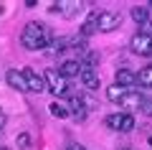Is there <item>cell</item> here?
<instances>
[{
	"label": "cell",
	"instance_id": "cell-14",
	"mask_svg": "<svg viewBox=\"0 0 152 150\" xmlns=\"http://www.w3.org/2000/svg\"><path fill=\"white\" fill-rule=\"evenodd\" d=\"M137 84H140V86H150V89H152V66L140 69V74H137Z\"/></svg>",
	"mask_w": 152,
	"mask_h": 150
},
{
	"label": "cell",
	"instance_id": "cell-25",
	"mask_svg": "<svg viewBox=\"0 0 152 150\" xmlns=\"http://www.w3.org/2000/svg\"><path fill=\"white\" fill-rule=\"evenodd\" d=\"M66 150H86V148H84V145H69Z\"/></svg>",
	"mask_w": 152,
	"mask_h": 150
},
{
	"label": "cell",
	"instance_id": "cell-26",
	"mask_svg": "<svg viewBox=\"0 0 152 150\" xmlns=\"http://www.w3.org/2000/svg\"><path fill=\"white\" fill-rule=\"evenodd\" d=\"M3 125H5V117H0V130H3Z\"/></svg>",
	"mask_w": 152,
	"mask_h": 150
},
{
	"label": "cell",
	"instance_id": "cell-22",
	"mask_svg": "<svg viewBox=\"0 0 152 150\" xmlns=\"http://www.w3.org/2000/svg\"><path fill=\"white\" fill-rule=\"evenodd\" d=\"M142 115H147V117H152V99H147V97H142V104H140Z\"/></svg>",
	"mask_w": 152,
	"mask_h": 150
},
{
	"label": "cell",
	"instance_id": "cell-15",
	"mask_svg": "<svg viewBox=\"0 0 152 150\" xmlns=\"http://www.w3.org/2000/svg\"><path fill=\"white\" fill-rule=\"evenodd\" d=\"M124 94H127V89H122V86H107V97L112 99V102H122L124 99Z\"/></svg>",
	"mask_w": 152,
	"mask_h": 150
},
{
	"label": "cell",
	"instance_id": "cell-5",
	"mask_svg": "<svg viewBox=\"0 0 152 150\" xmlns=\"http://www.w3.org/2000/svg\"><path fill=\"white\" fill-rule=\"evenodd\" d=\"M114 84L129 92L132 86H137V74H134V71H129V69H119L117 74H114Z\"/></svg>",
	"mask_w": 152,
	"mask_h": 150
},
{
	"label": "cell",
	"instance_id": "cell-13",
	"mask_svg": "<svg viewBox=\"0 0 152 150\" xmlns=\"http://www.w3.org/2000/svg\"><path fill=\"white\" fill-rule=\"evenodd\" d=\"M94 31H99V13H91V16L86 18V23H84V28H81V36L86 38V36H91Z\"/></svg>",
	"mask_w": 152,
	"mask_h": 150
},
{
	"label": "cell",
	"instance_id": "cell-29",
	"mask_svg": "<svg viewBox=\"0 0 152 150\" xmlns=\"http://www.w3.org/2000/svg\"><path fill=\"white\" fill-rule=\"evenodd\" d=\"M0 117H3V112H0Z\"/></svg>",
	"mask_w": 152,
	"mask_h": 150
},
{
	"label": "cell",
	"instance_id": "cell-8",
	"mask_svg": "<svg viewBox=\"0 0 152 150\" xmlns=\"http://www.w3.org/2000/svg\"><path fill=\"white\" fill-rule=\"evenodd\" d=\"M58 74L64 76V79L79 76V74H81V61H76V59H69V61H64V64L58 66Z\"/></svg>",
	"mask_w": 152,
	"mask_h": 150
},
{
	"label": "cell",
	"instance_id": "cell-7",
	"mask_svg": "<svg viewBox=\"0 0 152 150\" xmlns=\"http://www.w3.org/2000/svg\"><path fill=\"white\" fill-rule=\"evenodd\" d=\"M79 76H81V84L86 86V89H91V92L102 86V84H99V74L94 69H89V66H81V74H79Z\"/></svg>",
	"mask_w": 152,
	"mask_h": 150
},
{
	"label": "cell",
	"instance_id": "cell-3",
	"mask_svg": "<svg viewBox=\"0 0 152 150\" xmlns=\"http://www.w3.org/2000/svg\"><path fill=\"white\" fill-rule=\"evenodd\" d=\"M129 46H132V51L140 54V56H152V38L145 36V33H137Z\"/></svg>",
	"mask_w": 152,
	"mask_h": 150
},
{
	"label": "cell",
	"instance_id": "cell-24",
	"mask_svg": "<svg viewBox=\"0 0 152 150\" xmlns=\"http://www.w3.org/2000/svg\"><path fill=\"white\" fill-rule=\"evenodd\" d=\"M140 33H145V36H150V38H152V21L142 23V26H140Z\"/></svg>",
	"mask_w": 152,
	"mask_h": 150
},
{
	"label": "cell",
	"instance_id": "cell-9",
	"mask_svg": "<svg viewBox=\"0 0 152 150\" xmlns=\"http://www.w3.org/2000/svg\"><path fill=\"white\" fill-rule=\"evenodd\" d=\"M5 79H8V84H10L13 89H18V92H28V84H26V76H23V71L10 69V71L5 74Z\"/></svg>",
	"mask_w": 152,
	"mask_h": 150
},
{
	"label": "cell",
	"instance_id": "cell-12",
	"mask_svg": "<svg viewBox=\"0 0 152 150\" xmlns=\"http://www.w3.org/2000/svg\"><path fill=\"white\" fill-rule=\"evenodd\" d=\"M119 104H122L124 109H140L142 97H140V94H134V92H127V94H124V99H122Z\"/></svg>",
	"mask_w": 152,
	"mask_h": 150
},
{
	"label": "cell",
	"instance_id": "cell-28",
	"mask_svg": "<svg viewBox=\"0 0 152 150\" xmlns=\"http://www.w3.org/2000/svg\"><path fill=\"white\" fill-rule=\"evenodd\" d=\"M124 150H132V148H124Z\"/></svg>",
	"mask_w": 152,
	"mask_h": 150
},
{
	"label": "cell",
	"instance_id": "cell-21",
	"mask_svg": "<svg viewBox=\"0 0 152 150\" xmlns=\"http://www.w3.org/2000/svg\"><path fill=\"white\" fill-rule=\"evenodd\" d=\"M71 43H74V46H71V48H74V51H79V54H86V38H84V36L74 38V41H71Z\"/></svg>",
	"mask_w": 152,
	"mask_h": 150
},
{
	"label": "cell",
	"instance_id": "cell-30",
	"mask_svg": "<svg viewBox=\"0 0 152 150\" xmlns=\"http://www.w3.org/2000/svg\"><path fill=\"white\" fill-rule=\"evenodd\" d=\"M150 5H152V3H150Z\"/></svg>",
	"mask_w": 152,
	"mask_h": 150
},
{
	"label": "cell",
	"instance_id": "cell-2",
	"mask_svg": "<svg viewBox=\"0 0 152 150\" xmlns=\"http://www.w3.org/2000/svg\"><path fill=\"white\" fill-rule=\"evenodd\" d=\"M43 79H46V89H48L51 94H56V97L66 94V86H69V84H66V79H64L56 69H48V71L43 74Z\"/></svg>",
	"mask_w": 152,
	"mask_h": 150
},
{
	"label": "cell",
	"instance_id": "cell-18",
	"mask_svg": "<svg viewBox=\"0 0 152 150\" xmlns=\"http://www.w3.org/2000/svg\"><path fill=\"white\" fill-rule=\"evenodd\" d=\"M66 43H69V38H66V36L53 38V41H51V54H61V51L66 48Z\"/></svg>",
	"mask_w": 152,
	"mask_h": 150
},
{
	"label": "cell",
	"instance_id": "cell-1",
	"mask_svg": "<svg viewBox=\"0 0 152 150\" xmlns=\"http://www.w3.org/2000/svg\"><path fill=\"white\" fill-rule=\"evenodd\" d=\"M20 43L28 51H41V48H46L51 43V33H48V28L43 23L31 21V23H26V28L20 33Z\"/></svg>",
	"mask_w": 152,
	"mask_h": 150
},
{
	"label": "cell",
	"instance_id": "cell-16",
	"mask_svg": "<svg viewBox=\"0 0 152 150\" xmlns=\"http://www.w3.org/2000/svg\"><path fill=\"white\" fill-rule=\"evenodd\" d=\"M132 18H134V21L142 26V23L150 21V13H147V8H145V5H137V8H132Z\"/></svg>",
	"mask_w": 152,
	"mask_h": 150
},
{
	"label": "cell",
	"instance_id": "cell-20",
	"mask_svg": "<svg viewBox=\"0 0 152 150\" xmlns=\"http://www.w3.org/2000/svg\"><path fill=\"white\" fill-rule=\"evenodd\" d=\"M104 125L112 127V130H119V127H122V115H109V117L104 120Z\"/></svg>",
	"mask_w": 152,
	"mask_h": 150
},
{
	"label": "cell",
	"instance_id": "cell-27",
	"mask_svg": "<svg viewBox=\"0 0 152 150\" xmlns=\"http://www.w3.org/2000/svg\"><path fill=\"white\" fill-rule=\"evenodd\" d=\"M0 150H10V148H0Z\"/></svg>",
	"mask_w": 152,
	"mask_h": 150
},
{
	"label": "cell",
	"instance_id": "cell-19",
	"mask_svg": "<svg viewBox=\"0 0 152 150\" xmlns=\"http://www.w3.org/2000/svg\"><path fill=\"white\" fill-rule=\"evenodd\" d=\"M134 130V117L132 115H122V127H119V132H132Z\"/></svg>",
	"mask_w": 152,
	"mask_h": 150
},
{
	"label": "cell",
	"instance_id": "cell-10",
	"mask_svg": "<svg viewBox=\"0 0 152 150\" xmlns=\"http://www.w3.org/2000/svg\"><path fill=\"white\" fill-rule=\"evenodd\" d=\"M84 104H86V102H84V97H71L66 107H69V112L74 115L76 120H84V117H86V107H84Z\"/></svg>",
	"mask_w": 152,
	"mask_h": 150
},
{
	"label": "cell",
	"instance_id": "cell-17",
	"mask_svg": "<svg viewBox=\"0 0 152 150\" xmlns=\"http://www.w3.org/2000/svg\"><path fill=\"white\" fill-rule=\"evenodd\" d=\"M51 115H53V117H58V120H64V117H69V107H66V104H58V102H53L51 104Z\"/></svg>",
	"mask_w": 152,
	"mask_h": 150
},
{
	"label": "cell",
	"instance_id": "cell-6",
	"mask_svg": "<svg viewBox=\"0 0 152 150\" xmlns=\"http://www.w3.org/2000/svg\"><path fill=\"white\" fill-rule=\"evenodd\" d=\"M119 21H122V18L117 16V13H112V10H104V13H99V31H104V33L114 31V28L119 26Z\"/></svg>",
	"mask_w": 152,
	"mask_h": 150
},
{
	"label": "cell",
	"instance_id": "cell-23",
	"mask_svg": "<svg viewBox=\"0 0 152 150\" xmlns=\"http://www.w3.org/2000/svg\"><path fill=\"white\" fill-rule=\"evenodd\" d=\"M28 145H31V137H28L26 132H23V135H18V148H23V150H26Z\"/></svg>",
	"mask_w": 152,
	"mask_h": 150
},
{
	"label": "cell",
	"instance_id": "cell-11",
	"mask_svg": "<svg viewBox=\"0 0 152 150\" xmlns=\"http://www.w3.org/2000/svg\"><path fill=\"white\" fill-rule=\"evenodd\" d=\"M53 13H61V16H76V13L81 10V3H53V8H51Z\"/></svg>",
	"mask_w": 152,
	"mask_h": 150
},
{
	"label": "cell",
	"instance_id": "cell-4",
	"mask_svg": "<svg viewBox=\"0 0 152 150\" xmlns=\"http://www.w3.org/2000/svg\"><path fill=\"white\" fill-rule=\"evenodd\" d=\"M23 76H26V84H28V92H41L46 89V79L38 71H33V69H23Z\"/></svg>",
	"mask_w": 152,
	"mask_h": 150
}]
</instances>
